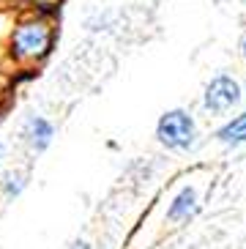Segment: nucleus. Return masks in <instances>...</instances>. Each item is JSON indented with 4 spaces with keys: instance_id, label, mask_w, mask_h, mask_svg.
<instances>
[{
    "instance_id": "f257e3e1",
    "label": "nucleus",
    "mask_w": 246,
    "mask_h": 249,
    "mask_svg": "<svg viewBox=\"0 0 246 249\" xmlns=\"http://www.w3.org/2000/svg\"><path fill=\"white\" fill-rule=\"evenodd\" d=\"M156 137H159L161 145L173 148V151H186V148L194 145L197 137L194 118L186 110H167L156 124Z\"/></svg>"
},
{
    "instance_id": "f03ea898",
    "label": "nucleus",
    "mask_w": 246,
    "mask_h": 249,
    "mask_svg": "<svg viewBox=\"0 0 246 249\" xmlns=\"http://www.w3.org/2000/svg\"><path fill=\"white\" fill-rule=\"evenodd\" d=\"M52 28L47 22H25L14 30L11 50L19 60H38L50 52Z\"/></svg>"
},
{
    "instance_id": "7ed1b4c3",
    "label": "nucleus",
    "mask_w": 246,
    "mask_h": 249,
    "mask_svg": "<svg viewBox=\"0 0 246 249\" xmlns=\"http://www.w3.org/2000/svg\"><path fill=\"white\" fill-rule=\"evenodd\" d=\"M238 102H241V85L232 77H227V74L213 77L208 82V88H205V96H203V104L211 115H225Z\"/></svg>"
},
{
    "instance_id": "20e7f679",
    "label": "nucleus",
    "mask_w": 246,
    "mask_h": 249,
    "mask_svg": "<svg viewBox=\"0 0 246 249\" xmlns=\"http://www.w3.org/2000/svg\"><path fill=\"white\" fill-rule=\"evenodd\" d=\"M219 142L227 148H238L246 142V112H241V115H235L230 121V124H225L222 129L216 132Z\"/></svg>"
},
{
    "instance_id": "39448f33",
    "label": "nucleus",
    "mask_w": 246,
    "mask_h": 249,
    "mask_svg": "<svg viewBox=\"0 0 246 249\" xmlns=\"http://www.w3.org/2000/svg\"><path fill=\"white\" fill-rule=\"evenodd\" d=\"M25 137H28V142L36 151H44L52 142V124L44 121V118H30L25 124Z\"/></svg>"
},
{
    "instance_id": "423d86ee",
    "label": "nucleus",
    "mask_w": 246,
    "mask_h": 249,
    "mask_svg": "<svg viewBox=\"0 0 246 249\" xmlns=\"http://www.w3.org/2000/svg\"><path fill=\"white\" fill-rule=\"evenodd\" d=\"M197 211V195H194V189H181V195L173 200V205H170V211H167V219H173V222H178V219H189L192 213Z\"/></svg>"
},
{
    "instance_id": "0eeeda50",
    "label": "nucleus",
    "mask_w": 246,
    "mask_h": 249,
    "mask_svg": "<svg viewBox=\"0 0 246 249\" xmlns=\"http://www.w3.org/2000/svg\"><path fill=\"white\" fill-rule=\"evenodd\" d=\"M71 249H90V247H88V244L85 241H77V244H74V247Z\"/></svg>"
},
{
    "instance_id": "6e6552de",
    "label": "nucleus",
    "mask_w": 246,
    "mask_h": 249,
    "mask_svg": "<svg viewBox=\"0 0 246 249\" xmlns=\"http://www.w3.org/2000/svg\"><path fill=\"white\" fill-rule=\"evenodd\" d=\"M244 60H246V41H244Z\"/></svg>"
},
{
    "instance_id": "1a4fd4ad",
    "label": "nucleus",
    "mask_w": 246,
    "mask_h": 249,
    "mask_svg": "<svg viewBox=\"0 0 246 249\" xmlns=\"http://www.w3.org/2000/svg\"><path fill=\"white\" fill-rule=\"evenodd\" d=\"M0 151H3V142H0Z\"/></svg>"
}]
</instances>
